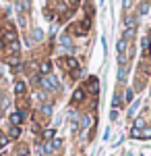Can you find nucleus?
I'll use <instances>...</instances> for the list:
<instances>
[{
    "label": "nucleus",
    "instance_id": "a211bd4d",
    "mask_svg": "<svg viewBox=\"0 0 151 156\" xmlns=\"http://www.w3.org/2000/svg\"><path fill=\"white\" fill-rule=\"evenodd\" d=\"M42 110H44V115H52V106H50V104H44Z\"/></svg>",
    "mask_w": 151,
    "mask_h": 156
},
{
    "label": "nucleus",
    "instance_id": "2eb2a0df",
    "mask_svg": "<svg viewBox=\"0 0 151 156\" xmlns=\"http://www.w3.org/2000/svg\"><path fill=\"white\" fill-rule=\"evenodd\" d=\"M137 108H139V102H135V104L130 106V110H128V115H130V117H135V112H137Z\"/></svg>",
    "mask_w": 151,
    "mask_h": 156
},
{
    "label": "nucleus",
    "instance_id": "dca6fc26",
    "mask_svg": "<svg viewBox=\"0 0 151 156\" xmlns=\"http://www.w3.org/2000/svg\"><path fill=\"white\" fill-rule=\"evenodd\" d=\"M89 123H91V121H89V117H83V119H81V125H83V129H87V127H89Z\"/></svg>",
    "mask_w": 151,
    "mask_h": 156
},
{
    "label": "nucleus",
    "instance_id": "f3484780",
    "mask_svg": "<svg viewBox=\"0 0 151 156\" xmlns=\"http://www.w3.org/2000/svg\"><path fill=\"white\" fill-rule=\"evenodd\" d=\"M11 52H15V54L19 52V40H17V42H12V44H11Z\"/></svg>",
    "mask_w": 151,
    "mask_h": 156
},
{
    "label": "nucleus",
    "instance_id": "f257e3e1",
    "mask_svg": "<svg viewBox=\"0 0 151 156\" xmlns=\"http://www.w3.org/2000/svg\"><path fill=\"white\" fill-rule=\"evenodd\" d=\"M39 83H42V87L48 90V92H56V90L60 87L58 79H56L54 75H44V77H39Z\"/></svg>",
    "mask_w": 151,
    "mask_h": 156
},
{
    "label": "nucleus",
    "instance_id": "aec40b11",
    "mask_svg": "<svg viewBox=\"0 0 151 156\" xmlns=\"http://www.w3.org/2000/svg\"><path fill=\"white\" fill-rule=\"evenodd\" d=\"M33 37H35V40H42V29H35V31H33Z\"/></svg>",
    "mask_w": 151,
    "mask_h": 156
},
{
    "label": "nucleus",
    "instance_id": "423d86ee",
    "mask_svg": "<svg viewBox=\"0 0 151 156\" xmlns=\"http://www.w3.org/2000/svg\"><path fill=\"white\" fill-rule=\"evenodd\" d=\"M87 90H89V94L97 96V92H99V83H97V79H95V77H91V79H89V83H87Z\"/></svg>",
    "mask_w": 151,
    "mask_h": 156
},
{
    "label": "nucleus",
    "instance_id": "4be33fe9",
    "mask_svg": "<svg viewBox=\"0 0 151 156\" xmlns=\"http://www.w3.org/2000/svg\"><path fill=\"white\" fill-rule=\"evenodd\" d=\"M130 100H133V90H128V92H126V102H130Z\"/></svg>",
    "mask_w": 151,
    "mask_h": 156
},
{
    "label": "nucleus",
    "instance_id": "b1692460",
    "mask_svg": "<svg viewBox=\"0 0 151 156\" xmlns=\"http://www.w3.org/2000/svg\"><path fill=\"white\" fill-rule=\"evenodd\" d=\"M112 104H114V106H120V98L114 96V102H112Z\"/></svg>",
    "mask_w": 151,
    "mask_h": 156
},
{
    "label": "nucleus",
    "instance_id": "20e7f679",
    "mask_svg": "<svg viewBox=\"0 0 151 156\" xmlns=\"http://www.w3.org/2000/svg\"><path fill=\"white\" fill-rule=\"evenodd\" d=\"M62 65L69 69V71H79V62H77V58H72V56H66V58H62Z\"/></svg>",
    "mask_w": 151,
    "mask_h": 156
},
{
    "label": "nucleus",
    "instance_id": "39448f33",
    "mask_svg": "<svg viewBox=\"0 0 151 156\" xmlns=\"http://www.w3.org/2000/svg\"><path fill=\"white\" fill-rule=\"evenodd\" d=\"M4 40H6L8 44L17 42V31H15V27H12V25H8V27H6V31H4Z\"/></svg>",
    "mask_w": 151,
    "mask_h": 156
},
{
    "label": "nucleus",
    "instance_id": "412c9836",
    "mask_svg": "<svg viewBox=\"0 0 151 156\" xmlns=\"http://www.w3.org/2000/svg\"><path fill=\"white\" fill-rule=\"evenodd\" d=\"M147 9H149V6H147V4H141V15H145V12H147Z\"/></svg>",
    "mask_w": 151,
    "mask_h": 156
},
{
    "label": "nucleus",
    "instance_id": "7ed1b4c3",
    "mask_svg": "<svg viewBox=\"0 0 151 156\" xmlns=\"http://www.w3.org/2000/svg\"><path fill=\"white\" fill-rule=\"evenodd\" d=\"M89 27H91V21H89V19H83L79 25H75L72 31H75V36H85V34L89 31Z\"/></svg>",
    "mask_w": 151,
    "mask_h": 156
},
{
    "label": "nucleus",
    "instance_id": "bb28decb",
    "mask_svg": "<svg viewBox=\"0 0 151 156\" xmlns=\"http://www.w3.org/2000/svg\"><path fill=\"white\" fill-rule=\"evenodd\" d=\"M70 2H72V4H77V2H79V0H70Z\"/></svg>",
    "mask_w": 151,
    "mask_h": 156
},
{
    "label": "nucleus",
    "instance_id": "ddd939ff",
    "mask_svg": "<svg viewBox=\"0 0 151 156\" xmlns=\"http://www.w3.org/2000/svg\"><path fill=\"white\" fill-rule=\"evenodd\" d=\"M143 54L149 56V37H143Z\"/></svg>",
    "mask_w": 151,
    "mask_h": 156
},
{
    "label": "nucleus",
    "instance_id": "f8f14e48",
    "mask_svg": "<svg viewBox=\"0 0 151 156\" xmlns=\"http://www.w3.org/2000/svg\"><path fill=\"white\" fill-rule=\"evenodd\" d=\"M21 135V127H17V125H12L11 127V137L15 140V137H19Z\"/></svg>",
    "mask_w": 151,
    "mask_h": 156
},
{
    "label": "nucleus",
    "instance_id": "6ab92c4d",
    "mask_svg": "<svg viewBox=\"0 0 151 156\" xmlns=\"http://www.w3.org/2000/svg\"><path fill=\"white\" fill-rule=\"evenodd\" d=\"M62 46H64V48H70V40H69V36L62 37Z\"/></svg>",
    "mask_w": 151,
    "mask_h": 156
},
{
    "label": "nucleus",
    "instance_id": "a878e982",
    "mask_svg": "<svg viewBox=\"0 0 151 156\" xmlns=\"http://www.w3.org/2000/svg\"><path fill=\"white\" fill-rule=\"evenodd\" d=\"M4 48V40H2V37H0V50Z\"/></svg>",
    "mask_w": 151,
    "mask_h": 156
},
{
    "label": "nucleus",
    "instance_id": "393cba45",
    "mask_svg": "<svg viewBox=\"0 0 151 156\" xmlns=\"http://www.w3.org/2000/svg\"><path fill=\"white\" fill-rule=\"evenodd\" d=\"M4 144H6V137H0V148H2Z\"/></svg>",
    "mask_w": 151,
    "mask_h": 156
},
{
    "label": "nucleus",
    "instance_id": "0eeeda50",
    "mask_svg": "<svg viewBox=\"0 0 151 156\" xmlns=\"http://www.w3.org/2000/svg\"><path fill=\"white\" fill-rule=\"evenodd\" d=\"M23 117H25V115L21 112V110H19V112H12V115H11V123L19 127V125H21V121H23Z\"/></svg>",
    "mask_w": 151,
    "mask_h": 156
},
{
    "label": "nucleus",
    "instance_id": "9b49d317",
    "mask_svg": "<svg viewBox=\"0 0 151 156\" xmlns=\"http://www.w3.org/2000/svg\"><path fill=\"white\" fill-rule=\"evenodd\" d=\"M54 127H48L46 131H44V140H48V142H50V140H52V137H54Z\"/></svg>",
    "mask_w": 151,
    "mask_h": 156
},
{
    "label": "nucleus",
    "instance_id": "1a4fd4ad",
    "mask_svg": "<svg viewBox=\"0 0 151 156\" xmlns=\"http://www.w3.org/2000/svg\"><path fill=\"white\" fill-rule=\"evenodd\" d=\"M50 71H52V62L44 60V62L39 65V73H42V75H50Z\"/></svg>",
    "mask_w": 151,
    "mask_h": 156
},
{
    "label": "nucleus",
    "instance_id": "6e6552de",
    "mask_svg": "<svg viewBox=\"0 0 151 156\" xmlns=\"http://www.w3.org/2000/svg\"><path fill=\"white\" fill-rule=\"evenodd\" d=\"M83 98H85V92H83V90H77V92L72 94V98H70V102H72V104H79V102H83Z\"/></svg>",
    "mask_w": 151,
    "mask_h": 156
},
{
    "label": "nucleus",
    "instance_id": "5701e85b",
    "mask_svg": "<svg viewBox=\"0 0 151 156\" xmlns=\"http://www.w3.org/2000/svg\"><path fill=\"white\" fill-rule=\"evenodd\" d=\"M130 4H133V0H124V9H126V11L130 9Z\"/></svg>",
    "mask_w": 151,
    "mask_h": 156
},
{
    "label": "nucleus",
    "instance_id": "4468645a",
    "mask_svg": "<svg viewBox=\"0 0 151 156\" xmlns=\"http://www.w3.org/2000/svg\"><path fill=\"white\" fill-rule=\"evenodd\" d=\"M143 125H145V119H143V117H139V119H137V123H135V127H137V129H143Z\"/></svg>",
    "mask_w": 151,
    "mask_h": 156
},
{
    "label": "nucleus",
    "instance_id": "f03ea898",
    "mask_svg": "<svg viewBox=\"0 0 151 156\" xmlns=\"http://www.w3.org/2000/svg\"><path fill=\"white\" fill-rule=\"evenodd\" d=\"M130 135H133V137H137V140H147V137H151V127H143V129L133 127Z\"/></svg>",
    "mask_w": 151,
    "mask_h": 156
},
{
    "label": "nucleus",
    "instance_id": "9d476101",
    "mask_svg": "<svg viewBox=\"0 0 151 156\" xmlns=\"http://www.w3.org/2000/svg\"><path fill=\"white\" fill-rule=\"evenodd\" d=\"M15 92H17V96H23V94H25V81L17 79V83H15Z\"/></svg>",
    "mask_w": 151,
    "mask_h": 156
}]
</instances>
